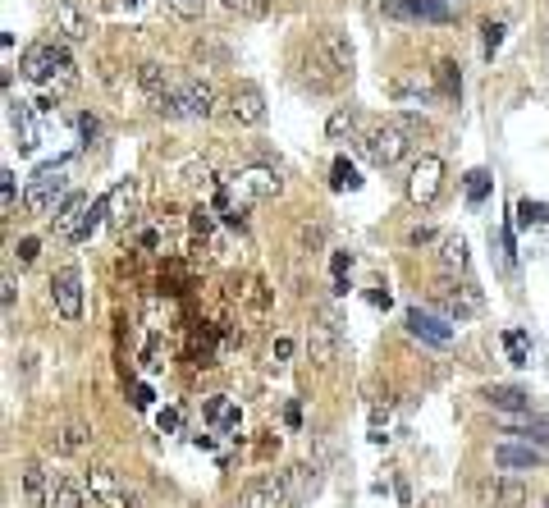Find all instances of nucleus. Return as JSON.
<instances>
[{"mask_svg": "<svg viewBox=\"0 0 549 508\" xmlns=\"http://www.w3.org/2000/svg\"><path fill=\"white\" fill-rule=\"evenodd\" d=\"M517 225H522V229L549 225V206H545V202H531V197H522V202H517Z\"/></svg>", "mask_w": 549, "mask_h": 508, "instance_id": "obj_28", "label": "nucleus"}, {"mask_svg": "<svg viewBox=\"0 0 549 508\" xmlns=\"http://www.w3.org/2000/svg\"><path fill=\"white\" fill-rule=\"evenodd\" d=\"M14 197H19V184H14V170H0V202H5V216L14 211Z\"/></svg>", "mask_w": 549, "mask_h": 508, "instance_id": "obj_34", "label": "nucleus"}, {"mask_svg": "<svg viewBox=\"0 0 549 508\" xmlns=\"http://www.w3.org/2000/svg\"><path fill=\"white\" fill-rule=\"evenodd\" d=\"M229 119H234V124H243V129H257V124H266V97H261L257 83H238L234 92H229Z\"/></svg>", "mask_w": 549, "mask_h": 508, "instance_id": "obj_10", "label": "nucleus"}, {"mask_svg": "<svg viewBox=\"0 0 549 508\" xmlns=\"http://www.w3.org/2000/svg\"><path fill=\"white\" fill-rule=\"evenodd\" d=\"M83 490H87V486H78L74 476H60V472H55V490H51V508H87V499H83Z\"/></svg>", "mask_w": 549, "mask_h": 508, "instance_id": "obj_24", "label": "nucleus"}, {"mask_svg": "<svg viewBox=\"0 0 549 508\" xmlns=\"http://www.w3.org/2000/svg\"><path fill=\"white\" fill-rule=\"evenodd\" d=\"M87 440H92V435H87V426H83V422H60V426L51 431V449H55V454H65V458L83 454Z\"/></svg>", "mask_w": 549, "mask_h": 508, "instance_id": "obj_22", "label": "nucleus"}, {"mask_svg": "<svg viewBox=\"0 0 549 508\" xmlns=\"http://www.w3.org/2000/svg\"><path fill=\"white\" fill-rule=\"evenodd\" d=\"M19 74L37 87H69L74 83V60H69V46L65 42H42V46H28L23 51V65Z\"/></svg>", "mask_w": 549, "mask_h": 508, "instance_id": "obj_1", "label": "nucleus"}, {"mask_svg": "<svg viewBox=\"0 0 549 508\" xmlns=\"http://www.w3.org/2000/svg\"><path fill=\"white\" fill-rule=\"evenodd\" d=\"M87 206H92V197H87V193H69L65 202H60V211H55V234L74 243V234L83 229V220H87Z\"/></svg>", "mask_w": 549, "mask_h": 508, "instance_id": "obj_18", "label": "nucleus"}, {"mask_svg": "<svg viewBox=\"0 0 549 508\" xmlns=\"http://www.w3.org/2000/svg\"><path fill=\"white\" fill-rule=\"evenodd\" d=\"M138 87L147 92V101H151V110H156V115L179 119V83H170L161 65H142L138 69Z\"/></svg>", "mask_w": 549, "mask_h": 508, "instance_id": "obj_8", "label": "nucleus"}, {"mask_svg": "<svg viewBox=\"0 0 549 508\" xmlns=\"http://www.w3.org/2000/svg\"><path fill=\"white\" fill-rule=\"evenodd\" d=\"M216 87L206 78H179V119H211L216 115Z\"/></svg>", "mask_w": 549, "mask_h": 508, "instance_id": "obj_9", "label": "nucleus"}, {"mask_svg": "<svg viewBox=\"0 0 549 508\" xmlns=\"http://www.w3.org/2000/svg\"><path fill=\"white\" fill-rule=\"evenodd\" d=\"M435 78H440V92H444V97H453V92L463 87V78H458V65H453V60H440V65H435Z\"/></svg>", "mask_w": 549, "mask_h": 508, "instance_id": "obj_32", "label": "nucleus"}, {"mask_svg": "<svg viewBox=\"0 0 549 508\" xmlns=\"http://www.w3.org/2000/svg\"><path fill=\"white\" fill-rule=\"evenodd\" d=\"M51 14H55V33L65 42H87L92 37V19H87L83 0H51Z\"/></svg>", "mask_w": 549, "mask_h": 508, "instance_id": "obj_11", "label": "nucleus"}, {"mask_svg": "<svg viewBox=\"0 0 549 508\" xmlns=\"http://www.w3.org/2000/svg\"><path fill=\"white\" fill-rule=\"evenodd\" d=\"M0 298H5V312H10V307H14V275L0 280Z\"/></svg>", "mask_w": 549, "mask_h": 508, "instance_id": "obj_44", "label": "nucleus"}, {"mask_svg": "<svg viewBox=\"0 0 549 508\" xmlns=\"http://www.w3.org/2000/svg\"><path fill=\"white\" fill-rule=\"evenodd\" d=\"M312 357L321 362V367H330L334 362V335L330 330H312Z\"/></svg>", "mask_w": 549, "mask_h": 508, "instance_id": "obj_31", "label": "nucleus"}, {"mask_svg": "<svg viewBox=\"0 0 549 508\" xmlns=\"http://www.w3.org/2000/svg\"><path fill=\"white\" fill-rule=\"evenodd\" d=\"M133 403H138V408H151V390H147V385H133Z\"/></svg>", "mask_w": 549, "mask_h": 508, "instance_id": "obj_45", "label": "nucleus"}, {"mask_svg": "<svg viewBox=\"0 0 549 508\" xmlns=\"http://www.w3.org/2000/svg\"><path fill=\"white\" fill-rule=\"evenodd\" d=\"M485 403L499 412H527L531 408V394L517 390V385H485Z\"/></svg>", "mask_w": 549, "mask_h": 508, "instance_id": "obj_23", "label": "nucleus"}, {"mask_svg": "<svg viewBox=\"0 0 549 508\" xmlns=\"http://www.w3.org/2000/svg\"><path fill=\"white\" fill-rule=\"evenodd\" d=\"M37 248H42L37 238H19V248H14V257H19V266H33V261H37Z\"/></svg>", "mask_w": 549, "mask_h": 508, "instance_id": "obj_39", "label": "nucleus"}, {"mask_svg": "<svg viewBox=\"0 0 549 508\" xmlns=\"http://www.w3.org/2000/svg\"><path fill=\"white\" fill-rule=\"evenodd\" d=\"M206 417L220 426V431H229V426H238L243 422V412H238V403H229V399H211L206 403Z\"/></svg>", "mask_w": 549, "mask_h": 508, "instance_id": "obj_27", "label": "nucleus"}, {"mask_svg": "<svg viewBox=\"0 0 549 508\" xmlns=\"http://www.w3.org/2000/svg\"><path fill=\"white\" fill-rule=\"evenodd\" d=\"M408 152H412V133L403 129V124H376V129L362 138V156L371 165H380V170L399 165Z\"/></svg>", "mask_w": 549, "mask_h": 508, "instance_id": "obj_2", "label": "nucleus"}, {"mask_svg": "<svg viewBox=\"0 0 549 508\" xmlns=\"http://www.w3.org/2000/svg\"><path fill=\"white\" fill-rule=\"evenodd\" d=\"M83 486H87V495H92V504H97V508H142L138 495H133V490L115 476V467L92 463L83 472Z\"/></svg>", "mask_w": 549, "mask_h": 508, "instance_id": "obj_3", "label": "nucleus"}, {"mask_svg": "<svg viewBox=\"0 0 549 508\" xmlns=\"http://www.w3.org/2000/svg\"><path fill=\"white\" fill-rule=\"evenodd\" d=\"M504 344H508V362H513V367H527V339H522V330H508Z\"/></svg>", "mask_w": 549, "mask_h": 508, "instance_id": "obj_33", "label": "nucleus"}, {"mask_svg": "<svg viewBox=\"0 0 549 508\" xmlns=\"http://www.w3.org/2000/svg\"><path fill=\"white\" fill-rule=\"evenodd\" d=\"M78 129H83V138H97V133H101V119H97V115H83V119H78Z\"/></svg>", "mask_w": 549, "mask_h": 508, "instance_id": "obj_42", "label": "nucleus"}, {"mask_svg": "<svg viewBox=\"0 0 549 508\" xmlns=\"http://www.w3.org/2000/svg\"><path fill=\"white\" fill-rule=\"evenodd\" d=\"M229 188H234L238 206H243V202H261V197H280L284 179H280V170H270V165H248V170H238L234 179H229Z\"/></svg>", "mask_w": 549, "mask_h": 508, "instance_id": "obj_5", "label": "nucleus"}, {"mask_svg": "<svg viewBox=\"0 0 549 508\" xmlns=\"http://www.w3.org/2000/svg\"><path fill=\"white\" fill-rule=\"evenodd\" d=\"M289 357H293V339H289V335H280L275 344H270V362H275V367H284Z\"/></svg>", "mask_w": 549, "mask_h": 508, "instance_id": "obj_38", "label": "nucleus"}, {"mask_svg": "<svg viewBox=\"0 0 549 508\" xmlns=\"http://www.w3.org/2000/svg\"><path fill=\"white\" fill-rule=\"evenodd\" d=\"M289 486L284 481H275V476H261V481H252V486H243V495H238V508H289Z\"/></svg>", "mask_w": 549, "mask_h": 508, "instance_id": "obj_14", "label": "nucleus"}, {"mask_svg": "<svg viewBox=\"0 0 549 508\" xmlns=\"http://www.w3.org/2000/svg\"><path fill=\"white\" fill-rule=\"evenodd\" d=\"M353 129H357V110L353 106H339L330 115V124H325V138L330 142H344V138H353Z\"/></svg>", "mask_w": 549, "mask_h": 508, "instance_id": "obj_26", "label": "nucleus"}, {"mask_svg": "<svg viewBox=\"0 0 549 508\" xmlns=\"http://www.w3.org/2000/svg\"><path fill=\"white\" fill-rule=\"evenodd\" d=\"M353 266V252H334V261H330V271H334V280H344V271Z\"/></svg>", "mask_w": 549, "mask_h": 508, "instance_id": "obj_41", "label": "nucleus"}, {"mask_svg": "<svg viewBox=\"0 0 549 508\" xmlns=\"http://www.w3.org/2000/svg\"><path fill=\"white\" fill-rule=\"evenodd\" d=\"M183 179L188 184H211V170L206 165H183Z\"/></svg>", "mask_w": 549, "mask_h": 508, "instance_id": "obj_40", "label": "nucleus"}, {"mask_svg": "<svg viewBox=\"0 0 549 508\" xmlns=\"http://www.w3.org/2000/svg\"><path fill=\"white\" fill-rule=\"evenodd\" d=\"M229 14H238V19H266L270 14V0H220Z\"/></svg>", "mask_w": 549, "mask_h": 508, "instance_id": "obj_29", "label": "nucleus"}, {"mask_svg": "<svg viewBox=\"0 0 549 508\" xmlns=\"http://www.w3.org/2000/svg\"><path fill=\"white\" fill-rule=\"evenodd\" d=\"M440 188H444V161L435 152H421L408 170V197L417 206H431L440 197Z\"/></svg>", "mask_w": 549, "mask_h": 508, "instance_id": "obj_6", "label": "nucleus"}, {"mask_svg": "<svg viewBox=\"0 0 549 508\" xmlns=\"http://www.w3.org/2000/svg\"><path fill=\"white\" fill-rule=\"evenodd\" d=\"M10 119H14V133H19V152H33V147H37V129H33V115H28V106H23V101H14Z\"/></svg>", "mask_w": 549, "mask_h": 508, "instance_id": "obj_25", "label": "nucleus"}, {"mask_svg": "<svg viewBox=\"0 0 549 508\" xmlns=\"http://www.w3.org/2000/svg\"><path fill=\"white\" fill-rule=\"evenodd\" d=\"M23 481V504L28 508H51V490H55V472L42 463V458H28L19 472Z\"/></svg>", "mask_w": 549, "mask_h": 508, "instance_id": "obj_12", "label": "nucleus"}, {"mask_svg": "<svg viewBox=\"0 0 549 508\" xmlns=\"http://www.w3.org/2000/svg\"><path fill=\"white\" fill-rule=\"evenodd\" d=\"M65 174H69V161H51V165H42V170L33 174V184H28V193H23V206H28L33 216L51 211V206H55V197L65 193Z\"/></svg>", "mask_w": 549, "mask_h": 508, "instance_id": "obj_4", "label": "nucleus"}, {"mask_svg": "<svg viewBox=\"0 0 549 508\" xmlns=\"http://www.w3.org/2000/svg\"><path fill=\"white\" fill-rule=\"evenodd\" d=\"M485 193H490V174H485V170H472V174H467V197H472V202H481Z\"/></svg>", "mask_w": 549, "mask_h": 508, "instance_id": "obj_37", "label": "nucleus"}, {"mask_svg": "<svg viewBox=\"0 0 549 508\" xmlns=\"http://www.w3.org/2000/svg\"><path fill=\"white\" fill-rule=\"evenodd\" d=\"M51 303L60 312V321H69V325L83 316V271L78 266H60L51 275Z\"/></svg>", "mask_w": 549, "mask_h": 508, "instance_id": "obj_7", "label": "nucleus"}, {"mask_svg": "<svg viewBox=\"0 0 549 508\" xmlns=\"http://www.w3.org/2000/svg\"><path fill=\"white\" fill-rule=\"evenodd\" d=\"M389 19H421V23H453V10L444 0H385Z\"/></svg>", "mask_w": 549, "mask_h": 508, "instance_id": "obj_13", "label": "nucleus"}, {"mask_svg": "<svg viewBox=\"0 0 549 508\" xmlns=\"http://www.w3.org/2000/svg\"><path fill=\"white\" fill-rule=\"evenodd\" d=\"M481 42H485V55H495L499 51V46H504V33H508V28H504V23H485V28H481Z\"/></svg>", "mask_w": 549, "mask_h": 508, "instance_id": "obj_36", "label": "nucleus"}, {"mask_svg": "<svg viewBox=\"0 0 549 508\" xmlns=\"http://www.w3.org/2000/svg\"><path fill=\"white\" fill-rule=\"evenodd\" d=\"M481 495L495 499V508H527V486L513 481V476H495V481H485Z\"/></svg>", "mask_w": 549, "mask_h": 508, "instance_id": "obj_21", "label": "nucleus"}, {"mask_svg": "<svg viewBox=\"0 0 549 508\" xmlns=\"http://www.w3.org/2000/svg\"><path fill=\"white\" fill-rule=\"evenodd\" d=\"M193 229H197V234H211V211L197 206V211H193Z\"/></svg>", "mask_w": 549, "mask_h": 508, "instance_id": "obj_43", "label": "nucleus"}, {"mask_svg": "<svg viewBox=\"0 0 549 508\" xmlns=\"http://www.w3.org/2000/svg\"><path fill=\"white\" fill-rule=\"evenodd\" d=\"M133 206H138V179H119V184L106 193L110 225H115V229L129 225V220H133Z\"/></svg>", "mask_w": 549, "mask_h": 508, "instance_id": "obj_17", "label": "nucleus"}, {"mask_svg": "<svg viewBox=\"0 0 549 508\" xmlns=\"http://www.w3.org/2000/svg\"><path fill=\"white\" fill-rule=\"evenodd\" d=\"M403 321H408V335L426 339V344H431V348H444V344H449V339H453V330H449V325H444L440 316L421 312V307H408V316H403Z\"/></svg>", "mask_w": 549, "mask_h": 508, "instance_id": "obj_16", "label": "nucleus"}, {"mask_svg": "<svg viewBox=\"0 0 549 508\" xmlns=\"http://www.w3.org/2000/svg\"><path fill=\"white\" fill-rule=\"evenodd\" d=\"M467 266H472V248H467V238L463 234H444L440 238V271L449 275H463Z\"/></svg>", "mask_w": 549, "mask_h": 508, "instance_id": "obj_20", "label": "nucleus"}, {"mask_svg": "<svg viewBox=\"0 0 549 508\" xmlns=\"http://www.w3.org/2000/svg\"><path fill=\"white\" fill-rule=\"evenodd\" d=\"M330 188L334 193H344V188H357V170H353V161H334V170H330Z\"/></svg>", "mask_w": 549, "mask_h": 508, "instance_id": "obj_30", "label": "nucleus"}, {"mask_svg": "<svg viewBox=\"0 0 549 508\" xmlns=\"http://www.w3.org/2000/svg\"><path fill=\"white\" fill-rule=\"evenodd\" d=\"M540 463H545V454L531 444H495V467H504V472H536Z\"/></svg>", "mask_w": 549, "mask_h": 508, "instance_id": "obj_19", "label": "nucleus"}, {"mask_svg": "<svg viewBox=\"0 0 549 508\" xmlns=\"http://www.w3.org/2000/svg\"><path fill=\"white\" fill-rule=\"evenodd\" d=\"M165 10H170L174 19H197V14H202V0H165Z\"/></svg>", "mask_w": 549, "mask_h": 508, "instance_id": "obj_35", "label": "nucleus"}, {"mask_svg": "<svg viewBox=\"0 0 549 508\" xmlns=\"http://www.w3.org/2000/svg\"><path fill=\"white\" fill-rule=\"evenodd\" d=\"M316 46H321V55L330 60V69H334L339 78L353 74V42H348V33H339V28H321Z\"/></svg>", "mask_w": 549, "mask_h": 508, "instance_id": "obj_15", "label": "nucleus"}]
</instances>
